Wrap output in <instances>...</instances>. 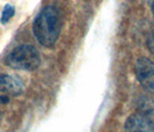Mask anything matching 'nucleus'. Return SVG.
<instances>
[{
	"instance_id": "obj_1",
	"label": "nucleus",
	"mask_w": 154,
	"mask_h": 132,
	"mask_svg": "<svg viewBox=\"0 0 154 132\" xmlns=\"http://www.w3.org/2000/svg\"><path fill=\"white\" fill-rule=\"evenodd\" d=\"M60 30L62 21L59 9L52 5L43 8L32 24V31L36 39L41 45L46 48H51L56 44L59 38Z\"/></svg>"
},
{
	"instance_id": "obj_6",
	"label": "nucleus",
	"mask_w": 154,
	"mask_h": 132,
	"mask_svg": "<svg viewBox=\"0 0 154 132\" xmlns=\"http://www.w3.org/2000/svg\"><path fill=\"white\" fill-rule=\"evenodd\" d=\"M15 14V9L12 5H6L4 11H2V15H1V23H7L8 21L14 16Z\"/></svg>"
},
{
	"instance_id": "obj_5",
	"label": "nucleus",
	"mask_w": 154,
	"mask_h": 132,
	"mask_svg": "<svg viewBox=\"0 0 154 132\" xmlns=\"http://www.w3.org/2000/svg\"><path fill=\"white\" fill-rule=\"evenodd\" d=\"M0 92L19 95L23 92V82L21 79L11 74H0Z\"/></svg>"
},
{
	"instance_id": "obj_8",
	"label": "nucleus",
	"mask_w": 154,
	"mask_h": 132,
	"mask_svg": "<svg viewBox=\"0 0 154 132\" xmlns=\"http://www.w3.org/2000/svg\"><path fill=\"white\" fill-rule=\"evenodd\" d=\"M8 102H9V99L7 96H0V107L4 104H7Z\"/></svg>"
},
{
	"instance_id": "obj_2",
	"label": "nucleus",
	"mask_w": 154,
	"mask_h": 132,
	"mask_svg": "<svg viewBox=\"0 0 154 132\" xmlns=\"http://www.w3.org/2000/svg\"><path fill=\"white\" fill-rule=\"evenodd\" d=\"M6 65L11 69L21 71H34L38 69L41 57L38 51L29 44H22L13 49L6 57Z\"/></svg>"
},
{
	"instance_id": "obj_9",
	"label": "nucleus",
	"mask_w": 154,
	"mask_h": 132,
	"mask_svg": "<svg viewBox=\"0 0 154 132\" xmlns=\"http://www.w3.org/2000/svg\"><path fill=\"white\" fill-rule=\"evenodd\" d=\"M152 12H153V15H154V0L153 2H152Z\"/></svg>"
},
{
	"instance_id": "obj_3",
	"label": "nucleus",
	"mask_w": 154,
	"mask_h": 132,
	"mask_svg": "<svg viewBox=\"0 0 154 132\" xmlns=\"http://www.w3.org/2000/svg\"><path fill=\"white\" fill-rule=\"evenodd\" d=\"M134 71L137 79L146 89H154V64L148 58L141 57L136 62Z\"/></svg>"
},
{
	"instance_id": "obj_7",
	"label": "nucleus",
	"mask_w": 154,
	"mask_h": 132,
	"mask_svg": "<svg viewBox=\"0 0 154 132\" xmlns=\"http://www.w3.org/2000/svg\"><path fill=\"white\" fill-rule=\"evenodd\" d=\"M147 48H148L149 52L154 56V32H152V34L147 37Z\"/></svg>"
},
{
	"instance_id": "obj_4",
	"label": "nucleus",
	"mask_w": 154,
	"mask_h": 132,
	"mask_svg": "<svg viewBox=\"0 0 154 132\" xmlns=\"http://www.w3.org/2000/svg\"><path fill=\"white\" fill-rule=\"evenodd\" d=\"M125 132H154L153 122L145 114H133L125 122Z\"/></svg>"
}]
</instances>
